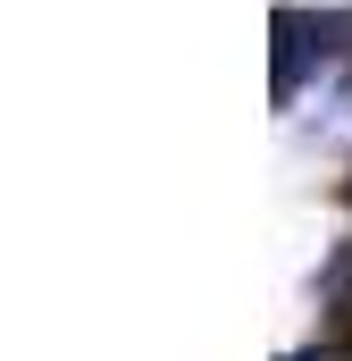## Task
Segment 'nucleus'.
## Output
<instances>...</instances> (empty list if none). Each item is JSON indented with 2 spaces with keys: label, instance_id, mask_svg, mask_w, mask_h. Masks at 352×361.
<instances>
[{
  "label": "nucleus",
  "instance_id": "f257e3e1",
  "mask_svg": "<svg viewBox=\"0 0 352 361\" xmlns=\"http://www.w3.org/2000/svg\"><path fill=\"white\" fill-rule=\"evenodd\" d=\"M310 59H319V68L352 59V17L344 8H319V17H310V8H285V17H277V109L302 101Z\"/></svg>",
  "mask_w": 352,
  "mask_h": 361
},
{
  "label": "nucleus",
  "instance_id": "f03ea898",
  "mask_svg": "<svg viewBox=\"0 0 352 361\" xmlns=\"http://www.w3.org/2000/svg\"><path fill=\"white\" fill-rule=\"evenodd\" d=\"M319 319H327V336H352V235L327 252V269H319Z\"/></svg>",
  "mask_w": 352,
  "mask_h": 361
},
{
  "label": "nucleus",
  "instance_id": "7ed1b4c3",
  "mask_svg": "<svg viewBox=\"0 0 352 361\" xmlns=\"http://www.w3.org/2000/svg\"><path fill=\"white\" fill-rule=\"evenodd\" d=\"M285 361H352V336H319V345H302V353H285Z\"/></svg>",
  "mask_w": 352,
  "mask_h": 361
}]
</instances>
